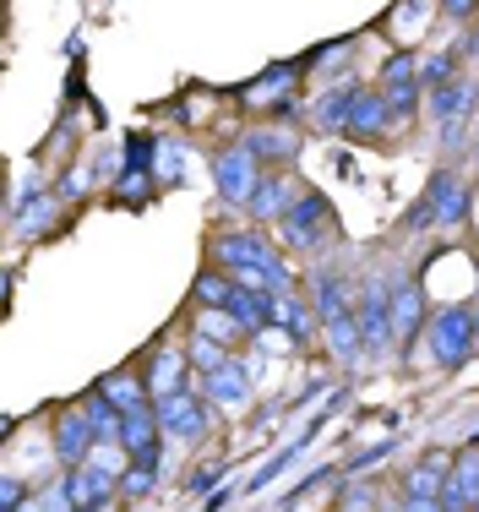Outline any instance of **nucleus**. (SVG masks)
<instances>
[{"mask_svg":"<svg viewBox=\"0 0 479 512\" xmlns=\"http://www.w3.org/2000/svg\"><path fill=\"white\" fill-rule=\"evenodd\" d=\"M360 333H365V355H387V349L398 344V327H392V289L387 284H365Z\"/></svg>","mask_w":479,"mask_h":512,"instance_id":"obj_1","label":"nucleus"},{"mask_svg":"<svg viewBox=\"0 0 479 512\" xmlns=\"http://www.w3.org/2000/svg\"><path fill=\"white\" fill-rule=\"evenodd\" d=\"M474 344H479V333H474V316L469 311H436V322H431V355L441 365H463Z\"/></svg>","mask_w":479,"mask_h":512,"instance_id":"obj_2","label":"nucleus"},{"mask_svg":"<svg viewBox=\"0 0 479 512\" xmlns=\"http://www.w3.org/2000/svg\"><path fill=\"white\" fill-rule=\"evenodd\" d=\"M256 164H262V158L251 153V142H240V148H229L224 158H218V169H213V180H218V197L224 202H245L256 191Z\"/></svg>","mask_w":479,"mask_h":512,"instance_id":"obj_3","label":"nucleus"},{"mask_svg":"<svg viewBox=\"0 0 479 512\" xmlns=\"http://www.w3.org/2000/svg\"><path fill=\"white\" fill-rule=\"evenodd\" d=\"M322 229H327V202L316 197V191H305L300 202L284 207V240L294 251H311L316 240H322Z\"/></svg>","mask_w":479,"mask_h":512,"instance_id":"obj_4","label":"nucleus"},{"mask_svg":"<svg viewBox=\"0 0 479 512\" xmlns=\"http://www.w3.org/2000/svg\"><path fill=\"white\" fill-rule=\"evenodd\" d=\"M158 414L153 409H131V414H120V453H126L131 463H153L158 469Z\"/></svg>","mask_w":479,"mask_h":512,"instance_id":"obj_5","label":"nucleus"},{"mask_svg":"<svg viewBox=\"0 0 479 512\" xmlns=\"http://www.w3.org/2000/svg\"><path fill=\"white\" fill-rule=\"evenodd\" d=\"M93 442H98V425L88 420V409H66L60 414V425H55V453H60V463H88V453H93Z\"/></svg>","mask_w":479,"mask_h":512,"instance_id":"obj_6","label":"nucleus"},{"mask_svg":"<svg viewBox=\"0 0 479 512\" xmlns=\"http://www.w3.org/2000/svg\"><path fill=\"white\" fill-rule=\"evenodd\" d=\"M153 414L169 436H202L207 431V404H196L191 393H158Z\"/></svg>","mask_w":479,"mask_h":512,"instance_id":"obj_7","label":"nucleus"},{"mask_svg":"<svg viewBox=\"0 0 479 512\" xmlns=\"http://www.w3.org/2000/svg\"><path fill=\"white\" fill-rule=\"evenodd\" d=\"M213 256H218L224 267H235V273H256V267H267L278 251L267 246V240L256 235V229H245V235H224V240H218Z\"/></svg>","mask_w":479,"mask_h":512,"instance_id":"obj_8","label":"nucleus"},{"mask_svg":"<svg viewBox=\"0 0 479 512\" xmlns=\"http://www.w3.org/2000/svg\"><path fill=\"white\" fill-rule=\"evenodd\" d=\"M71 502L77 507H109L115 502V474L104 463H77L71 469Z\"/></svg>","mask_w":479,"mask_h":512,"instance_id":"obj_9","label":"nucleus"},{"mask_svg":"<svg viewBox=\"0 0 479 512\" xmlns=\"http://www.w3.org/2000/svg\"><path fill=\"white\" fill-rule=\"evenodd\" d=\"M463 109H469V82H463V77H452V82H441V88H431V115L441 120L447 142L463 137Z\"/></svg>","mask_w":479,"mask_h":512,"instance_id":"obj_10","label":"nucleus"},{"mask_svg":"<svg viewBox=\"0 0 479 512\" xmlns=\"http://www.w3.org/2000/svg\"><path fill=\"white\" fill-rule=\"evenodd\" d=\"M447 463H414V469H409V480H403V491H409V496H403V507H441V491H447Z\"/></svg>","mask_w":479,"mask_h":512,"instance_id":"obj_11","label":"nucleus"},{"mask_svg":"<svg viewBox=\"0 0 479 512\" xmlns=\"http://www.w3.org/2000/svg\"><path fill=\"white\" fill-rule=\"evenodd\" d=\"M441 507H452V512L479 507V453H463L458 463H452L447 491H441Z\"/></svg>","mask_w":479,"mask_h":512,"instance_id":"obj_12","label":"nucleus"},{"mask_svg":"<svg viewBox=\"0 0 479 512\" xmlns=\"http://www.w3.org/2000/svg\"><path fill=\"white\" fill-rule=\"evenodd\" d=\"M425 197L436 202V224H463V213H469V186H458V180L447 175V169H436L431 186H425Z\"/></svg>","mask_w":479,"mask_h":512,"instance_id":"obj_13","label":"nucleus"},{"mask_svg":"<svg viewBox=\"0 0 479 512\" xmlns=\"http://www.w3.org/2000/svg\"><path fill=\"white\" fill-rule=\"evenodd\" d=\"M245 387H251L245 365L240 360H224L218 371H207V404H245Z\"/></svg>","mask_w":479,"mask_h":512,"instance_id":"obj_14","label":"nucleus"},{"mask_svg":"<svg viewBox=\"0 0 479 512\" xmlns=\"http://www.w3.org/2000/svg\"><path fill=\"white\" fill-rule=\"evenodd\" d=\"M322 327H327V344H333V355H338V360H365L360 311H343V316H333V322H322Z\"/></svg>","mask_w":479,"mask_h":512,"instance_id":"obj_15","label":"nucleus"},{"mask_svg":"<svg viewBox=\"0 0 479 512\" xmlns=\"http://www.w3.org/2000/svg\"><path fill=\"white\" fill-rule=\"evenodd\" d=\"M392 120V104L387 93H354V109H349V131H360V137H376Z\"/></svg>","mask_w":479,"mask_h":512,"instance_id":"obj_16","label":"nucleus"},{"mask_svg":"<svg viewBox=\"0 0 479 512\" xmlns=\"http://www.w3.org/2000/svg\"><path fill=\"white\" fill-rule=\"evenodd\" d=\"M420 289L414 284H403V289H392V327H398V349H409L414 344V333H420Z\"/></svg>","mask_w":479,"mask_h":512,"instance_id":"obj_17","label":"nucleus"},{"mask_svg":"<svg viewBox=\"0 0 479 512\" xmlns=\"http://www.w3.org/2000/svg\"><path fill=\"white\" fill-rule=\"evenodd\" d=\"M289 191H294V186H289L284 175H262V180H256V191L245 197V207H251L256 218H278V213H284V207L294 202Z\"/></svg>","mask_w":479,"mask_h":512,"instance_id":"obj_18","label":"nucleus"},{"mask_svg":"<svg viewBox=\"0 0 479 512\" xmlns=\"http://www.w3.org/2000/svg\"><path fill=\"white\" fill-rule=\"evenodd\" d=\"M180 376H186V355H175V349L153 355V365H147V387L153 393H180Z\"/></svg>","mask_w":479,"mask_h":512,"instance_id":"obj_19","label":"nucleus"},{"mask_svg":"<svg viewBox=\"0 0 479 512\" xmlns=\"http://www.w3.org/2000/svg\"><path fill=\"white\" fill-rule=\"evenodd\" d=\"M278 316H284V327H289V338H294V344H311V338H316V311L305 306V300L278 295Z\"/></svg>","mask_w":479,"mask_h":512,"instance_id":"obj_20","label":"nucleus"},{"mask_svg":"<svg viewBox=\"0 0 479 512\" xmlns=\"http://www.w3.org/2000/svg\"><path fill=\"white\" fill-rule=\"evenodd\" d=\"M104 393L115 398V409H120V414H131V409H147V387L137 382V376H126V371L104 376Z\"/></svg>","mask_w":479,"mask_h":512,"instance_id":"obj_21","label":"nucleus"},{"mask_svg":"<svg viewBox=\"0 0 479 512\" xmlns=\"http://www.w3.org/2000/svg\"><path fill=\"white\" fill-rule=\"evenodd\" d=\"M343 311H354V306L343 300L338 278H333V273H322V278H316V316H322V322H333V316H343Z\"/></svg>","mask_w":479,"mask_h":512,"instance_id":"obj_22","label":"nucleus"},{"mask_svg":"<svg viewBox=\"0 0 479 512\" xmlns=\"http://www.w3.org/2000/svg\"><path fill=\"white\" fill-rule=\"evenodd\" d=\"M349 109H354V88H333L322 99V109H316V120H322L327 131H338V126H349Z\"/></svg>","mask_w":479,"mask_h":512,"instance_id":"obj_23","label":"nucleus"},{"mask_svg":"<svg viewBox=\"0 0 479 512\" xmlns=\"http://www.w3.org/2000/svg\"><path fill=\"white\" fill-rule=\"evenodd\" d=\"M191 360L202 365V371H218V365L229 360L224 338H213V333H196V338H191Z\"/></svg>","mask_w":479,"mask_h":512,"instance_id":"obj_24","label":"nucleus"},{"mask_svg":"<svg viewBox=\"0 0 479 512\" xmlns=\"http://www.w3.org/2000/svg\"><path fill=\"white\" fill-rule=\"evenodd\" d=\"M229 295H235V284H224V278H213V273L196 278V300H202V306L224 311V306H229Z\"/></svg>","mask_w":479,"mask_h":512,"instance_id":"obj_25","label":"nucleus"},{"mask_svg":"<svg viewBox=\"0 0 479 512\" xmlns=\"http://www.w3.org/2000/svg\"><path fill=\"white\" fill-rule=\"evenodd\" d=\"M251 153H256V158H289L294 142L284 137V131H256V137H251Z\"/></svg>","mask_w":479,"mask_h":512,"instance_id":"obj_26","label":"nucleus"},{"mask_svg":"<svg viewBox=\"0 0 479 512\" xmlns=\"http://www.w3.org/2000/svg\"><path fill=\"white\" fill-rule=\"evenodd\" d=\"M387 104H392V120H409L414 104H420V82H398V88H387Z\"/></svg>","mask_w":479,"mask_h":512,"instance_id":"obj_27","label":"nucleus"},{"mask_svg":"<svg viewBox=\"0 0 479 512\" xmlns=\"http://www.w3.org/2000/svg\"><path fill=\"white\" fill-rule=\"evenodd\" d=\"M452 71H458V55H431L420 71V82L425 88H441V82H452Z\"/></svg>","mask_w":479,"mask_h":512,"instance_id":"obj_28","label":"nucleus"},{"mask_svg":"<svg viewBox=\"0 0 479 512\" xmlns=\"http://www.w3.org/2000/svg\"><path fill=\"white\" fill-rule=\"evenodd\" d=\"M120 491H126V496H147V491H153V463H131L126 480H120Z\"/></svg>","mask_w":479,"mask_h":512,"instance_id":"obj_29","label":"nucleus"},{"mask_svg":"<svg viewBox=\"0 0 479 512\" xmlns=\"http://www.w3.org/2000/svg\"><path fill=\"white\" fill-rule=\"evenodd\" d=\"M387 88H398V82H414V60L409 55H387Z\"/></svg>","mask_w":479,"mask_h":512,"instance_id":"obj_30","label":"nucleus"},{"mask_svg":"<svg viewBox=\"0 0 479 512\" xmlns=\"http://www.w3.org/2000/svg\"><path fill=\"white\" fill-rule=\"evenodd\" d=\"M441 11H447V17H474V11H479V0H441Z\"/></svg>","mask_w":479,"mask_h":512,"instance_id":"obj_31","label":"nucleus"},{"mask_svg":"<svg viewBox=\"0 0 479 512\" xmlns=\"http://www.w3.org/2000/svg\"><path fill=\"white\" fill-rule=\"evenodd\" d=\"M387 453H392V442H382V447H365L360 458H349V474H354V469H365V463H376V458H387Z\"/></svg>","mask_w":479,"mask_h":512,"instance_id":"obj_32","label":"nucleus"},{"mask_svg":"<svg viewBox=\"0 0 479 512\" xmlns=\"http://www.w3.org/2000/svg\"><path fill=\"white\" fill-rule=\"evenodd\" d=\"M343 507H376V496L365 491V485H349V491H343Z\"/></svg>","mask_w":479,"mask_h":512,"instance_id":"obj_33","label":"nucleus"},{"mask_svg":"<svg viewBox=\"0 0 479 512\" xmlns=\"http://www.w3.org/2000/svg\"><path fill=\"white\" fill-rule=\"evenodd\" d=\"M0 507H22V480H0Z\"/></svg>","mask_w":479,"mask_h":512,"instance_id":"obj_34","label":"nucleus"},{"mask_svg":"<svg viewBox=\"0 0 479 512\" xmlns=\"http://www.w3.org/2000/svg\"><path fill=\"white\" fill-rule=\"evenodd\" d=\"M469 55H479V33H474V39H469Z\"/></svg>","mask_w":479,"mask_h":512,"instance_id":"obj_35","label":"nucleus"},{"mask_svg":"<svg viewBox=\"0 0 479 512\" xmlns=\"http://www.w3.org/2000/svg\"><path fill=\"white\" fill-rule=\"evenodd\" d=\"M474 333H479V316H474Z\"/></svg>","mask_w":479,"mask_h":512,"instance_id":"obj_36","label":"nucleus"},{"mask_svg":"<svg viewBox=\"0 0 479 512\" xmlns=\"http://www.w3.org/2000/svg\"><path fill=\"white\" fill-rule=\"evenodd\" d=\"M474 158H479V148H474Z\"/></svg>","mask_w":479,"mask_h":512,"instance_id":"obj_37","label":"nucleus"}]
</instances>
